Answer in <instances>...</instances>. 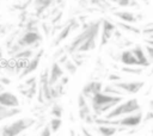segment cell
Here are the masks:
<instances>
[{"mask_svg": "<svg viewBox=\"0 0 153 136\" xmlns=\"http://www.w3.org/2000/svg\"><path fill=\"white\" fill-rule=\"evenodd\" d=\"M116 30H117V26L115 25V23L110 21L109 19H102L100 30H99L100 31V43H99L100 48H103L105 44L110 42Z\"/></svg>", "mask_w": 153, "mask_h": 136, "instance_id": "5b68a950", "label": "cell"}, {"mask_svg": "<svg viewBox=\"0 0 153 136\" xmlns=\"http://www.w3.org/2000/svg\"><path fill=\"white\" fill-rule=\"evenodd\" d=\"M115 25L117 27H120L121 30H124V31H128V32H131V33H135V35H141L142 33V31L139 27L134 26L133 24H128V23H123V21H116Z\"/></svg>", "mask_w": 153, "mask_h": 136, "instance_id": "d6986e66", "label": "cell"}, {"mask_svg": "<svg viewBox=\"0 0 153 136\" xmlns=\"http://www.w3.org/2000/svg\"><path fill=\"white\" fill-rule=\"evenodd\" d=\"M69 136H76V132H75L74 129H71L69 130Z\"/></svg>", "mask_w": 153, "mask_h": 136, "instance_id": "d590c367", "label": "cell"}, {"mask_svg": "<svg viewBox=\"0 0 153 136\" xmlns=\"http://www.w3.org/2000/svg\"><path fill=\"white\" fill-rule=\"evenodd\" d=\"M65 75V70L61 68V64H59L56 61L53 62L50 70H49V76H48V82L50 86L55 85L56 82H59V80Z\"/></svg>", "mask_w": 153, "mask_h": 136, "instance_id": "30bf717a", "label": "cell"}, {"mask_svg": "<svg viewBox=\"0 0 153 136\" xmlns=\"http://www.w3.org/2000/svg\"><path fill=\"white\" fill-rule=\"evenodd\" d=\"M122 130H127V129L122 126H114V125H98L96 128V131L100 136H112L117 131H122Z\"/></svg>", "mask_w": 153, "mask_h": 136, "instance_id": "9a60e30c", "label": "cell"}, {"mask_svg": "<svg viewBox=\"0 0 153 136\" xmlns=\"http://www.w3.org/2000/svg\"><path fill=\"white\" fill-rule=\"evenodd\" d=\"M49 128H50V130H51V132H57L59 130H60V128H61V125H62V120H61V118H56V117H53L51 119H50V122H49Z\"/></svg>", "mask_w": 153, "mask_h": 136, "instance_id": "7402d4cb", "label": "cell"}, {"mask_svg": "<svg viewBox=\"0 0 153 136\" xmlns=\"http://www.w3.org/2000/svg\"><path fill=\"white\" fill-rule=\"evenodd\" d=\"M87 101H88V100H87L81 93L78 95V106H79V109H80V107H84V106H87V105H88Z\"/></svg>", "mask_w": 153, "mask_h": 136, "instance_id": "d4e9b609", "label": "cell"}, {"mask_svg": "<svg viewBox=\"0 0 153 136\" xmlns=\"http://www.w3.org/2000/svg\"><path fill=\"white\" fill-rule=\"evenodd\" d=\"M39 136H51V130H50V128H49V125H48V124H47V125H44V128L42 129V131H41Z\"/></svg>", "mask_w": 153, "mask_h": 136, "instance_id": "f1b7e54d", "label": "cell"}, {"mask_svg": "<svg viewBox=\"0 0 153 136\" xmlns=\"http://www.w3.org/2000/svg\"><path fill=\"white\" fill-rule=\"evenodd\" d=\"M115 87L121 89L124 94H136L141 88L145 86L143 81H118V82H112Z\"/></svg>", "mask_w": 153, "mask_h": 136, "instance_id": "8992f818", "label": "cell"}, {"mask_svg": "<svg viewBox=\"0 0 153 136\" xmlns=\"http://www.w3.org/2000/svg\"><path fill=\"white\" fill-rule=\"evenodd\" d=\"M151 118H152V112L149 111V112L146 115V117H145V118H142V119H143V122H147V120H149Z\"/></svg>", "mask_w": 153, "mask_h": 136, "instance_id": "e575fe53", "label": "cell"}, {"mask_svg": "<svg viewBox=\"0 0 153 136\" xmlns=\"http://www.w3.org/2000/svg\"><path fill=\"white\" fill-rule=\"evenodd\" d=\"M80 136H96V135H93L92 132H90L88 129H86L85 126H81V134H80Z\"/></svg>", "mask_w": 153, "mask_h": 136, "instance_id": "4dcf8cb0", "label": "cell"}, {"mask_svg": "<svg viewBox=\"0 0 153 136\" xmlns=\"http://www.w3.org/2000/svg\"><path fill=\"white\" fill-rule=\"evenodd\" d=\"M106 1H109V2H112V4H117L120 0H106Z\"/></svg>", "mask_w": 153, "mask_h": 136, "instance_id": "74e56055", "label": "cell"}, {"mask_svg": "<svg viewBox=\"0 0 153 136\" xmlns=\"http://www.w3.org/2000/svg\"><path fill=\"white\" fill-rule=\"evenodd\" d=\"M0 84H1L2 86H7V85L11 84V79L7 78V76H1V78H0Z\"/></svg>", "mask_w": 153, "mask_h": 136, "instance_id": "f546056e", "label": "cell"}, {"mask_svg": "<svg viewBox=\"0 0 153 136\" xmlns=\"http://www.w3.org/2000/svg\"><path fill=\"white\" fill-rule=\"evenodd\" d=\"M1 91H4V86L0 84V92H1Z\"/></svg>", "mask_w": 153, "mask_h": 136, "instance_id": "f35d334b", "label": "cell"}, {"mask_svg": "<svg viewBox=\"0 0 153 136\" xmlns=\"http://www.w3.org/2000/svg\"><path fill=\"white\" fill-rule=\"evenodd\" d=\"M75 1H78V0H75Z\"/></svg>", "mask_w": 153, "mask_h": 136, "instance_id": "60d3db41", "label": "cell"}, {"mask_svg": "<svg viewBox=\"0 0 153 136\" xmlns=\"http://www.w3.org/2000/svg\"><path fill=\"white\" fill-rule=\"evenodd\" d=\"M71 32H72V19L68 20L67 23H65V25L61 27V30L59 31V35L55 37V39H54V42H53V45H54V47H55V45H59L63 39H66V38L69 36Z\"/></svg>", "mask_w": 153, "mask_h": 136, "instance_id": "5bb4252c", "label": "cell"}, {"mask_svg": "<svg viewBox=\"0 0 153 136\" xmlns=\"http://www.w3.org/2000/svg\"><path fill=\"white\" fill-rule=\"evenodd\" d=\"M36 124L33 117H23L0 128V136H20L25 130Z\"/></svg>", "mask_w": 153, "mask_h": 136, "instance_id": "3957f363", "label": "cell"}, {"mask_svg": "<svg viewBox=\"0 0 153 136\" xmlns=\"http://www.w3.org/2000/svg\"><path fill=\"white\" fill-rule=\"evenodd\" d=\"M35 82H37V76H30L29 79H26L25 81H24V86L25 87H29V86H31L32 84H35Z\"/></svg>", "mask_w": 153, "mask_h": 136, "instance_id": "83f0119b", "label": "cell"}, {"mask_svg": "<svg viewBox=\"0 0 153 136\" xmlns=\"http://www.w3.org/2000/svg\"><path fill=\"white\" fill-rule=\"evenodd\" d=\"M137 111H141V105L136 98H131L128 100H122L114 109H111L109 112H106L104 118L115 119V118H120V117H124V116L135 113Z\"/></svg>", "mask_w": 153, "mask_h": 136, "instance_id": "7a4b0ae2", "label": "cell"}, {"mask_svg": "<svg viewBox=\"0 0 153 136\" xmlns=\"http://www.w3.org/2000/svg\"><path fill=\"white\" fill-rule=\"evenodd\" d=\"M22 110L19 107H1L0 109V122L6 119V118H11L18 113H20Z\"/></svg>", "mask_w": 153, "mask_h": 136, "instance_id": "ac0fdd59", "label": "cell"}, {"mask_svg": "<svg viewBox=\"0 0 153 136\" xmlns=\"http://www.w3.org/2000/svg\"><path fill=\"white\" fill-rule=\"evenodd\" d=\"M63 54H66V47H65V48H61V49H59V50H57V51L54 54V58H56V57L59 58V57H60V56H62Z\"/></svg>", "mask_w": 153, "mask_h": 136, "instance_id": "1f68e13d", "label": "cell"}, {"mask_svg": "<svg viewBox=\"0 0 153 136\" xmlns=\"http://www.w3.org/2000/svg\"><path fill=\"white\" fill-rule=\"evenodd\" d=\"M5 29H6V27H5V25H2V24H0V35L5 32Z\"/></svg>", "mask_w": 153, "mask_h": 136, "instance_id": "8d00e7d4", "label": "cell"}, {"mask_svg": "<svg viewBox=\"0 0 153 136\" xmlns=\"http://www.w3.org/2000/svg\"><path fill=\"white\" fill-rule=\"evenodd\" d=\"M63 64H65V68H66V70H67V72H68L71 75H74V74L76 73V69H78V67L75 66V63H74L72 60H69V58H68V60H67V61H66Z\"/></svg>", "mask_w": 153, "mask_h": 136, "instance_id": "cb8c5ba5", "label": "cell"}, {"mask_svg": "<svg viewBox=\"0 0 153 136\" xmlns=\"http://www.w3.org/2000/svg\"><path fill=\"white\" fill-rule=\"evenodd\" d=\"M102 92L103 93H106V94H111V95H120V97L124 95V93L121 89H118L117 87H115L112 84L111 85H106L105 87H103L102 88Z\"/></svg>", "mask_w": 153, "mask_h": 136, "instance_id": "ffe728a7", "label": "cell"}, {"mask_svg": "<svg viewBox=\"0 0 153 136\" xmlns=\"http://www.w3.org/2000/svg\"><path fill=\"white\" fill-rule=\"evenodd\" d=\"M130 50H131V52L134 54V56H135V58H136V61H137V66H139V67L147 68V67H149V66L152 64V62L147 58L146 52H145V50H143L142 47L135 45V47H134L133 49H130Z\"/></svg>", "mask_w": 153, "mask_h": 136, "instance_id": "8fae6325", "label": "cell"}, {"mask_svg": "<svg viewBox=\"0 0 153 136\" xmlns=\"http://www.w3.org/2000/svg\"><path fill=\"white\" fill-rule=\"evenodd\" d=\"M121 70L126 74H134V75H140L143 72V68H137V66H126L121 68Z\"/></svg>", "mask_w": 153, "mask_h": 136, "instance_id": "44dd1931", "label": "cell"}, {"mask_svg": "<svg viewBox=\"0 0 153 136\" xmlns=\"http://www.w3.org/2000/svg\"><path fill=\"white\" fill-rule=\"evenodd\" d=\"M62 113H63V107H62L60 104H54V105L51 106V109H50V115H51L53 117L61 118Z\"/></svg>", "mask_w": 153, "mask_h": 136, "instance_id": "603a6c76", "label": "cell"}, {"mask_svg": "<svg viewBox=\"0 0 153 136\" xmlns=\"http://www.w3.org/2000/svg\"><path fill=\"white\" fill-rule=\"evenodd\" d=\"M102 88H103V84H102L100 81L92 80V81H88L87 84H85V85L82 86L81 94H82L87 100H90L96 93L102 92Z\"/></svg>", "mask_w": 153, "mask_h": 136, "instance_id": "ba28073f", "label": "cell"}, {"mask_svg": "<svg viewBox=\"0 0 153 136\" xmlns=\"http://www.w3.org/2000/svg\"><path fill=\"white\" fill-rule=\"evenodd\" d=\"M111 82H118V81H122V80H124L121 75H118V74H109V78H108Z\"/></svg>", "mask_w": 153, "mask_h": 136, "instance_id": "4316f807", "label": "cell"}, {"mask_svg": "<svg viewBox=\"0 0 153 136\" xmlns=\"http://www.w3.org/2000/svg\"><path fill=\"white\" fill-rule=\"evenodd\" d=\"M42 27L44 29V32H45V35L48 36V35L50 33V27H49V26H47V24H45V23H43V24H42Z\"/></svg>", "mask_w": 153, "mask_h": 136, "instance_id": "836d02e7", "label": "cell"}, {"mask_svg": "<svg viewBox=\"0 0 153 136\" xmlns=\"http://www.w3.org/2000/svg\"><path fill=\"white\" fill-rule=\"evenodd\" d=\"M153 48H152V44H149V45H146L145 47V49L143 50H146L147 51V54H146V56H147V58L152 62V60H153V50H152Z\"/></svg>", "mask_w": 153, "mask_h": 136, "instance_id": "484cf974", "label": "cell"}, {"mask_svg": "<svg viewBox=\"0 0 153 136\" xmlns=\"http://www.w3.org/2000/svg\"><path fill=\"white\" fill-rule=\"evenodd\" d=\"M33 1V6H35V11H36V16L38 18L42 17V14L49 8L51 7L54 4L61 1V0H32Z\"/></svg>", "mask_w": 153, "mask_h": 136, "instance_id": "7c38bea8", "label": "cell"}, {"mask_svg": "<svg viewBox=\"0 0 153 136\" xmlns=\"http://www.w3.org/2000/svg\"><path fill=\"white\" fill-rule=\"evenodd\" d=\"M43 55H44V49H39V51H38L37 54H35V55L31 57V60H29V61L26 62V64L24 66V68H23L22 72L19 73V78L23 79V78L30 75L31 73H33V72L38 68L39 62H41V58L43 57Z\"/></svg>", "mask_w": 153, "mask_h": 136, "instance_id": "52a82bcc", "label": "cell"}, {"mask_svg": "<svg viewBox=\"0 0 153 136\" xmlns=\"http://www.w3.org/2000/svg\"><path fill=\"white\" fill-rule=\"evenodd\" d=\"M68 81H69V78H68V76H66V75H63V76L59 80V82H60L62 86H66V85L68 84Z\"/></svg>", "mask_w": 153, "mask_h": 136, "instance_id": "d6a6232c", "label": "cell"}, {"mask_svg": "<svg viewBox=\"0 0 153 136\" xmlns=\"http://www.w3.org/2000/svg\"><path fill=\"white\" fill-rule=\"evenodd\" d=\"M33 56V50L32 49H22L20 51L16 52L14 55L11 56V58L13 61H29V58H31Z\"/></svg>", "mask_w": 153, "mask_h": 136, "instance_id": "e0dca14e", "label": "cell"}, {"mask_svg": "<svg viewBox=\"0 0 153 136\" xmlns=\"http://www.w3.org/2000/svg\"><path fill=\"white\" fill-rule=\"evenodd\" d=\"M43 39V36L38 30L35 31H23V33L17 37L16 44H18L22 49L25 48H35L39 44V42Z\"/></svg>", "mask_w": 153, "mask_h": 136, "instance_id": "277c9868", "label": "cell"}, {"mask_svg": "<svg viewBox=\"0 0 153 136\" xmlns=\"http://www.w3.org/2000/svg\"><path fill=\"white\" fill-rule=\"evenodd\" d=\"M141 1H145V2H146V4H147V2H148V0H141Z\"/></svg>", "mask_w": 153, "mask_h": 136, "instance_id": "ab89813d", "label": "cell"}, {"mask_svg": "<svg viewBox=\"0 0 153 136\" xmlns=\"http://www.w3.org/2000/svg\"><path fill=\"white\" fill-rule=\"evenodd\" d=\"M0 105L5 107H19V99L12 92L1 91L0 92Z\"/></svg>", "mask_w": 153, "mask_h": 136, "instance_id": "9c48e42d", "label": "cell"}, {"mask_svg": "<svg viewBox=\"0 0 153 136\" xmlns=\"http://www.w3.org/2000/svg\"><path fill=\"white\" fill-rule=\"evenodd\" d=\"M122 100H124V98L120 97V95H111V94H106V93H103V92L96 93L90 99L91 111L94 116L100 117L103 113H106L111 109H114Z\"/></svg>", "mask_w": 153, "mask_h": 136, "instance_id": "6da1fadb", "label": "cell"}, {"mask_svg": "<svg viewBox=\"0 0 153 136\" xmlns=\"http://www.w3.org/2000/svg\"><path fill=\"white\" fill-rule=\"evenodd\" d=\"M114 16L116 18L120 19V21H123V23H128V24H134L135 21L139 20V16H136L135 13L130 12V11H115L114 12Z\"/></svg>", "mask_w": 153, "mask_h": 136, "instance_id": "4fadbf2b", "label": "cell"}, {"mask_svg": "<svg viewBox=\"0 0 153 136\" xmlns=\"http://www.w3.org/2000/svg\"><path fill=\"white\" fill-rule=\"evenodd\" d=\"M118 61H121L124 66H137V61H136L134 54L131 52V50H123V51H121Z\"/></svg>", "mask_w": 153, "mask_h": 136, "instance_id": "2e32d148", "label": "cell"}]
</instances>
